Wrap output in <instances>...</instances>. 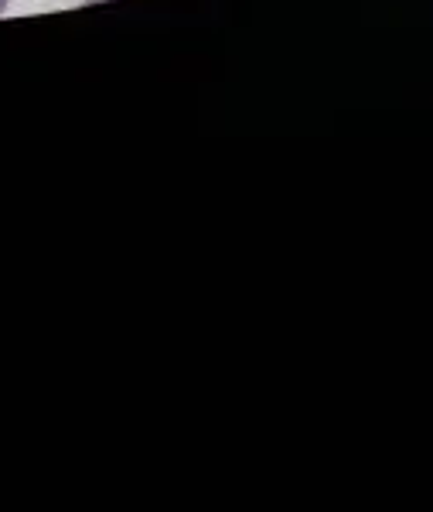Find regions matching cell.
<instances>
[{
  "instance_id": "obj_1",
  "label": "cell",
  "mask_w": 433,
  "mask_h": 512,
  "mask_svg": "<svg viewBox=\"0 0 433 512\" xmlns=\"http://www.w3.org/2000/svg\"><path fill=\"white\" fill-rule=\"evenodd\" d=\"M7 11V0H0V14H4Z\"/></svg>"
}]
</instances>
